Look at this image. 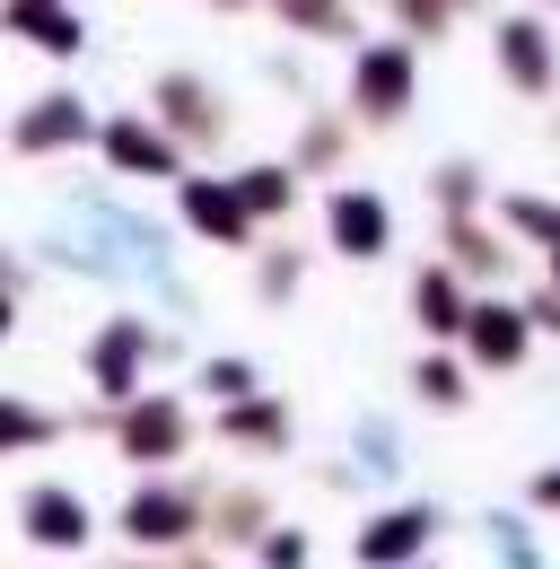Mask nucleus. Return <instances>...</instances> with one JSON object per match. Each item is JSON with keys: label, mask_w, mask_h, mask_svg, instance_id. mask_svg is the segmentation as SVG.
Segmentation results:
<instances>
[{"label": "nucleus", "mask_w": 560, "mask_h": 569, "mask_svg": "<svg viewBox=\"0 0 560 569\" xmlns=\"http://www.w3.org/2000/svg\"><path fill=\"white\" fill-rule=\"evenodd\" d=\"M350 97H359L368 123H394L412 106V44H368L359 71H350Z\"/></svg>", "instance_id": "nucleus-1"}, {"label": "nucleus", "mask_w": 560, "mask_h": 569, "mask_svg": "<svg viewBox=\"0 0 560 569\" xmlns=\"http://www.w3.org/2000/svg\"><path fill=\"white\" fill-rule=\"evenodd\" d=\"M18 526L44 543V552H79L88 543V499H70V491H27V508H18Z\"/></svg>", "instance_id": "nucleus-2"}, {"label": "nucleus", "mask_w": 560, "mask_h": 569, "mask_svg": "<svg viewBox=\"0 0 560 569\" xmlns=\"http://www.w3.org/2000/svg\"><path fill=\"white\" fill-rule=\"evenodd\" d=\"M499 71L517 79L526 97H543V88H552V36H543L534 18H508V27H499Z\"/></svg>", "instance_id": "nucleus-3"}, {"label": "nucleus", "mask_w": 560, "mask_h": 569, "mask_svg": "<svg viewBox=\"0 0 560 569\" xmlns=\"http://www.w3.org/2000/svg\"><path fill=\"white\" fill-rule=\"evenodd\" d=\"M184 219H193L202 237H219V246H246L254 202H246V184H184Z\"/></svg>", "instance_id": "nucleus-4"}, {"label": "nucleus", "mask_w": 560, "mask_h": 569, "mask_svg": "<svg viewBox=\"0 0 560 569\" xmlns=\"http://www.w3.org/2000/svg\"><path fill=\"white\" fill-rule=\"evenodd\" d=\"M106 158H114L123 176H176V141H167L158 123H140V114L106 123Z\"/></svg>", "instance_id": "nucleus-5"}, {"label": "nucleus", "mask_w": 560, "mask_h": 569, "mask_svg": "<svg viewBox=\"0 0 560 569\" xmlns=\"http://www.w3.org/2000/svg\"><path fill=\"white\" fill-rule=\"evenodd\" d=\"M526 325H534V316H517V307H473V316H464V342H473L482 368H517V359H526Z\"/></svg>", "instance_id": "nucleus-6"}, {"label": "nucleus", "mask_w": 560, "mask_h": 569, "mask_svg": "<svg viewBox=\"0 0 560 569\" xmlns=\"http://www.w3.org/2000/svg\"><path fill=\"white\" fill-rule=\"evenodd\" d=\"M176 447H184V412H176V403H132V412H123V456L167 465Z\"/></svg>", "instance_id": "nucleus-7"}, {"label": "nucleus", "mask_w": 560, "mask_h": 569, "mask_svg": "<svg viewBox=\"0 0 560 569\" xmlns=\"http://www.w3.org/2000/svg\"><path fill=\"white\" fill-rule=\"evenodd\" d=\"M333 246L342 254H386V202L377 193H333Z\"/></svg>", "instance_id": "nucleus-8"}, {"label": "nucleus", "mask_w": 560, "mask_h": 569, "mask_svg": "<svg viewBox=\"0 0 560 569\" xmlns=\"http://www.w3.org/2000/svg\"><path fill=\"white\" fill-rule=\"evenodd\" d=\"M420 543H429V508H394V517H377L350 552H359V561H412Z\"/></svg>", "instance_id": "nucleus-9"}, {"label": "nucleus", "mask_w": 560, "mask_h": 569, "mask_svg": "<svg viewBox=\"0 0 560 569\" xmlns=\"http://www.w3.org/2000/svg\"><path fill=\"white\" fill-rule=\"evenodd\" d=\"M62 141H88V106H79V97H44V106L18 123V149L36 158V149H62Z\"/></svg>", "instance_id": "nucleus-10"}, {"label": "nucleus", "mask_w": 560, "mask_h": 569, "mask_svg": "<svg viewBox=\"0 0 560 569\" xmlns=\"http://www.w3.org/2000/svg\"><path fill=\"white\" fill-rule=\"evenodd\" d=\"M9 27L36 36L44 53H79V44H88V27H79L70 9H53V0H9Z\"/></svg>", "instance_id": "nucleus-11"}, {"label": "nucleus", "mask_w": 560, "mask_h": 569, "mask_svg": "<svg viewBox=\"0 0 560 569\" xmlns=\"http://www.w3.org/2000/svg\"><path fill=\"white\" fill-rule=\"evenodd\" d=\"M158 106H167V114H176V132H193V141H210V132H219V123H228V114H219V97H210L202 79H158Z\"/></svg>", "instance_id": "nucleus-12"}, {"label": "nucleus", "mask_w": 560, "mask_h": 569, "mask_svg": "<svg viewBox=\"0 0 560 569\" xmlns=\"http://www.w3.org/2000/svg\"><path fill=\"white\" fill-rule=\"evenodd\" d=\"M123 526H132V543H176V535H193V508L176 491H140L123 508Z\"/></svg>", "instance_id": "nucleus-13"}, {"label": "nucleus", "mask_w": 560, "mask_h": 569, "mask_svg": "<svg viewBox=\"0 0 560 569\" xmlns=\"http://www.w3.org/2000/svg\"><path fill=\"white\" fill-rule=\"evenodd\" d=\"M412 307H420V325H429V333H464V316H473V307H464V289H456V272H420V281H412Z\"/></svg>", "instance_id": "nucleus-14"}, {"label": "nucleus", "mask_w": 560, "mask_h": 569, "mask_svg": "<svg viewBox=\"0 0 560 569\" xmlns=\"http://www.w3.org/2000/svg\"><path fill=\"white\" fill-rule=\"evenodd\" d=\"M140 351H149V325H114V333L97 342V386H106V395H132Z\"/></svg>", "instance_id": "nucleus-15"}, {"label": "nucleus", "mask_w": 560, "mask_h": 569, "mask_svg": "<svg viewBox=\"0 0 560 569\" xmlns=\"http://www.w3.org/2000/svg\"><path fill=\"white\" fill-rule=\"evenodd\" d=\"M228 438H246V447H280L289 438V421H280V403H246V412H228Z\"/></svg>", "instance_id": "nucleus-16"}, {"label": "nucleus", "mask_w": 560, "mask_h": 569, "mask_svg": "<svg viewBox=\"0 0 560 569\" xmlns=\"http://www.w3.org/2000/svg\"><path fill=\"white\" fill-rule=\"evenodd\" d=\"M237 184H246L254 211H289V202H298V176H289V167H254V176H237Z\"/></svg>", "instance_id": "nucleus-17"}, {"label": "nucleus", "mask_w": 560, "mask_h": 569, "mask_svg": "<svg viewBox=\"0 0 560 569\" xmlns=\"http://www.w3.org/2000/svg\"><path fill=\"white\" fill-rule=\"evenodd\" d=\"M412 386L429 395V403H464V377H456L447 359H420V377H412Z\"/></svg>", "instance_id": "nucleus-18"}, {"label": "nucleus", "mask_w": 560, "mask_h": 569, "mask_svg": "<svg viewBox=\"0 0 560 569\" xmlns=\"http://www.w3.org/2000/svg\"><path fill=\"white\" fill-rule=\"evenodd\" d=\"M508 228H526V237L560 246V211H552V202H508Z\"/></svg>", "instance_id": "nucleus-19"}, {"label": "nucleus", "mask_w": 560, "mask_h": 569, "mask_svg": "<svg viewBox=\"0 0 560 569\" xmlns=\"http://www.w3.org/2000/svg\"><path fill=\"white\" fill-rule=\"evenodd\" d=\"M394 18H403V27H429V36H438V27H447V0H394Z\"/></svg>", "instance_id": "nucleus-20"}, {"label": "nucleus", "mask_w": 560, "mask_h": 569, "mask_svg": "<svg viewBox=\"0 0 560 569\" xmlns=\"http://www.w3.org/2000/svg\"><path fill=\"white\" fill-rule=\"evenodd\" d=\"M210 395H246V359H210Z\"/></svg>", "instance_id": "nucleus-21"}, {"label": "nucleus", "mask_w": 560, "mask_h": 569, "mask_svg": "<svg viewBox=\"0 0 560 569\" xmlns=\"http://www.w3.org/2000/svg\"><path fill=\"white\" fill-rule=\"evenodd\" d=\"M534 325H543V333H560V281L543 289V298H534Z\"/></svg>", "instance_id": "nucleus-22"}, {"label": "nucleus", "mask_w": 560, "mask_h": 569, "mask_svg": "<svg viewBox=\"0 0 560 569\" xmlns=\"http://www.w3.org/2000/svg\"><path fill=\"white\" fill-rule=\"evenodd\" d=\"M534 491H543V499H552V508H560V473H543V482H534Z\"/></svg>", "instance_id": "nucleus-23"}, {"label": "nucleus", "mask_w": 560, "mask_h": 569, "mask_svg": "<svg viewBox=\"0 0 560 569\" xmlns=\"http://www.w3.org/2000/svg\"><path fill=\"white\" fill-rule=\"evenodd\" d=\"M552 281H560V263H552Z\"/></svg>", "instance_id": "nucleus-24"}]
</instances>
